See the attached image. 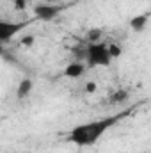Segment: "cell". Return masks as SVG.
Masks as SVG:
<instances>
[{"instance_id": "obj_9", "label": "cell", "mask_w": 151, "mask_h": 153, "mask_svg": "<svg viewBox=\"0 0 151 153\" xmlns=\"http://www.w3.org/2000/svg\"><path fill=\"white\" fill-rule=\"evenodd\" d=\"M101 36H103V30L101 29H91L87 32V41L89 43H100Z\"/></svg>"}, {"instance_id": "obj_5", "label": "cell", "mask_w": 151, "mask_h": 153, "mask_svg": "<svg viewBox=\"0 0 151 153\" xmlns=\"http://www.w3.org/2000/svg\"><path fill=\"white\" fill-rule=\"evenodd\" d=\"M84 71H85V66L80 61L70 62L66 66V70H64V76H68V78H80V76L84 75Z\"/></svg>"}, {"instance_id": "obj_3", "label": "cell", "mask_w": 151, "mask_h": 153, "mask_svg": "<svg viewBox=\"0 0 151 153\" xmlns=\"http://www.w3.org/2000/svg\"><path fill=\"white\" fill-rule=\"evenodd\" d=\"M64 9V5H52V4H38L34 7V14L38 20H43V22H50L53 20L61 11Z\"/></svg>"}, {"instance_id": "obj_10", "label": "cell", "mask_w": 151, "mask_h": 153, "mask_svg": "<svg viewBox=\"0 0 151 153\" xmlns=\"http://www.w3.org/2000/svg\"><path fill=\"white\" fill-rule=\"evenodd\" d=\"M109 52H110V57H112V59H117L123 50H121V46H119L117 43H112V45H109Z\"/></svg>"}, {"instance_id": "obj_11", "label": "cell", "mask_w": 151, "mask_h": 153, "mask_svg": "<svg viewBox=\"0 0 151 153\" xmlns=\"http://www.w3.org/2000/svg\"><path fill=\"white\" fill-rule=\"evenodd\" d=\"M34 41H36V39H34V36H32V34H29V36H25V38L21 39L20 43H21L23 46H27V48H30V46L34 45Z\"/></svg>"}, {"instance_id": "obj_7", "label": "cell", "mask_w": 151, "mask_h": 153, "mask_svg": "<svg viewBox=\"0 0 151 153\" xmlns=\"http://www.w3.org/2000/svg\"><path fill=\"white\" fill-rule=\"evenodd\" d=\"M32 80L30 78H23L21 82H20V85H18V89H16V96L20 98V100H23V98H27L29 94H30V91H32Z\"/></svg>"}, {"instance_id": "obj_2", "label": "cell", "mask_w": 151, "mask_h": 153, "mask_svg": "<svg viewBox=\"0 0 151 153\" xmlns=\"http://www.w3.org/2000/svg\"><path fill=\"white\" fill-rule=\"evenodd\" d=\"M87 66L89 68H94V66H109L112 57H110V52H109V45L105 43H89L87 45Z\"/></svg>"}, {"instance_id": "obj_4", "label": "cell", "mask_w": 151, "mask_h": 153, "mask_svg": "<svg viewBox=\"0 0 151 153\" xmlns=\"http://www.w3.org/2000/svg\"><path fill=\"white\" fill-rule=\"evenodd\" d=\"M25 25H27V22H25V23H9V22H0V41H2V43H7L9 39L14 36V34H18Z\"/></svg>"}, {"instance_id": "obj_1", "label": "cell", "mask_w": 151, "mask_h": 153, "mask_svg": "<svg viewBox=\"0 0 151 153\" xmlns=\"http://www.w3.org/2000/svg\"><path fill=\"white\" fill-rule=\"evenodd\" d=\"M124 116V112L115 116H107V117H101V119H96V121H91V123H84V125H78L75 126L70 135H68V141L73 143L76 146H91L94 144L110 126H114L121 117Z\"/></svg>"}, {"instance_id": "obj_6", "label": "cell", "mask_w": 151, "mask_h": 153, "mask_svg": "<svg viewBox=\"0 0 151 153\" xmlns=\"http://www.w3.org/2000/svg\"><path fill=\"white\" fill-rule=\"evenodd\" d=\"M148 20H150L148 14H137V16H133V18L130 20V27H132V30H135V32H142V30L146 29V25H148Z\"/></svg>"}, {"instance_id": "obj_8", "label": "cell", "mask_w": 151, "mask_h": 153, "mask_svg": "<svg viewBox=\"0 0 151 153\" xmlns=\"http://www.w3.org/2000/svg\"><path fill=\"white\" fill-rule=\"evenodd\" d=\"M124 100H128V91L126 89H117V91H114L110 94V102L112 103H121Z\"/></svg>"}, {"instance_id": "obj_14", "label": "cell", "mask_w": 151, "mask_h": 153, "mask_svg": "<svg viewBox=\"0 0 151 153\" xmlns=\"http://www.w3.org/2000/svg\"><path fill=\"white\" fill-rule=\"evenodd\" d=\"M53 2H57V0H53Z\"/></svg>"}, {"instance_id": "obj_13", "label": "cell", "mask_w": 151, "mask_h": 153, "mask_svg": "<svg viewBox=\"0 0 151 153\" xmlns=\"http://www.w3.org/2000/svg\"><path fill=\"white\" fill-rule=\"evenodd\" d=\"M94 91H96V82H87V84H85V93L93 94Z\"/></svg>"}, {"instance_id": "obj_12", "label": "cell", "mask_w": 151, "mask_h": 153, "mask_svg": "<svg viewBox=\"0 0 151 153\" xmlns=\"http://www.w3.org/2000/svg\"><path fill=\"white\" fill-rule=\"evenodd\" d=\"M13 4H14V9H16V11H23L25 5H27L25 0H13Z\"/></svg>"}]
</instances>
